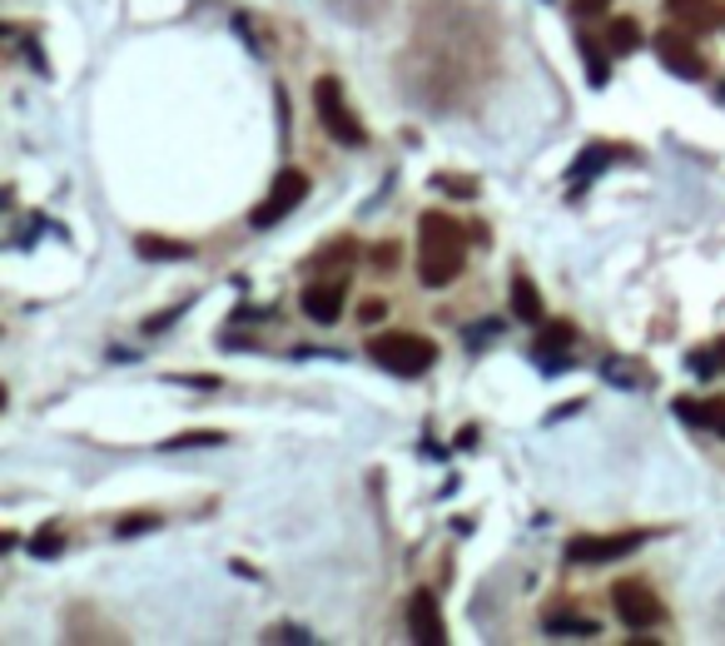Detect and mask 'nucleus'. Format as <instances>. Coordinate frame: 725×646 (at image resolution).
<instances>
[{"mask_svg":"<svg viewBox=\"0 0 725 646\" xmlns=\"http://www.w3.org/2000/svg\"><path fill=\"white\" fill-rule=\"evenodd\" d=\"M467 264V229L452 214L427 209L417 219V278L427 288H447Z\"/></svg>","mask_w":725,"mask_h":646,"instance_id":"nucleus-1","label":"nucleus"},{"mask_svg":"<svg viewBox=\"0 0 725 646\" xmlns=\"http://www.w3.org/2000/svg\"><path fill=\"white\" fill-rule=\"evenodd\" d=\"M367 353H373L377 368H387L397 378H423L437 363V343H427L423 333H377L367 343Z\"/></svg>","mask_w":725,"mask_h":646,"instance_id":"nucleus-2","label":"nucleus"},{"mask_svg":"<svg viewBox=\"0 0 725 646\" xmlns=\"http://www.w3.org/2000/svg\"><path fill=\"white\" fill-rule=\"evenodd\" d=\"M313 105H318V125H323L328 135L338 139V145H348V149H363V145H367V129L358 125V115L348 109L343 85H338L333 75H323V80L313 85Z\"/></svg>","mask_w":725,"mask_h":646,"instance_id":"nucleus-3","label":"nucleus"},{"mask_svg":"<svg viewBox=\"0 0 725 646\" xmlns=\"http://www.w3.org/2000/svg\"><path fill=\"white\" fill-rule=\"evenodd\" d=\"M611 612L621 616L631 632H651V626H661L665 622V602L655 596V586H646V582H616L611 586Z\"/></svg>","mask_w":725,"mask_h":646,"instance_id":"nucleus-4","label":"nucleus"},{"mask_svg":"<svg viewBox=\"0 0 725 646\" xmlns=\"http://www.w3.org/2000/svg\"><path fill=\"white\" fill-rule=\"evenodd\" d=\"M303 199H308V174H303V169H284V174L274 179V189H268V199L254 209V214H248V224H254V229H274L278 219H288L298 204H303Z\"/></svg>","mask_w":725,"mask_h":646,"instance_id":"nucleus-5","label":"nucleus"},{"mask_svg":"<svg viewBox=\"0 0 725 646\" xmlns=\"http://www.w3.org/2000/svg\"><path fill=\"white\" fill-rule=\"evenodd\" d=\"M655 55H661V65L671 70V75L705 80V60H701V50L691 45V30H681V25L661 30V35H655Z\"/></svg>","mask_w":725,"mask_h":646,"instance_id":"nucleus-6","label":"nucleus"},{"mask_svg":"<svg viewBox=\"0 0 725 646\" xmlns=\"http://www.w3.org/2000/svg\"><path fill=\"white\" fill-rule=\"evenodd\" d=\"M646 542V532H611V537H572L566 557L572 562H616V557H631Z\"/></svg>","mask_w":725,"mask_h":646,"instance_id":"nucleus-7","label":"nucleus"},{"mask_svg":"<svg viewBox=\"0 0 725 646\" xmlns=\"http://www.w3.org/2000/svg\"><path fill=\"white\" fill-rule=\"evenodd\" d=\"M407 632H413L417 646H437L447 642V626H443V606H437L433 592H413L407 596Z\"/></svg>","mask_w":725,"mask_h":646,"instance_id":"nucleus-8","label":"nucleus"},{"mask_svg":"<svg viewBox=\"0 0 725 646\" xmlns=\"http://www.w3.org/2000/svg\"><path fill=\"white\" fill-rule=\"evenodd\" d=\"M343 304H348V278H318V284L303 288V314L313 324H338L343 318Z\"/></svg>","mask_w":725,"mask_h":646,"instance_id":"nucleus-9","label":"nucleus"},{"mask_svg":"<svg viewBox=\"0 0 725 646\" xmlns=\"http://www.w3.org/2000/svg\"><path fill=\"white\" fill-rule=\"evenodd\" d=\"M665 15H671V25L691 30V35H705V30H715L725 20L721 0H665Z\"/></svg>","mask_w":725,"mask_h":646,"instance_id":"nucleus-10","label":"nucleus"},{"mask_svg":"<svg viewBox=\"0 0 725 646\" xmlns=\"http://www.w3.org/2000/svg\"><path fill=\"white\" fill-rule=\"evenodd\" d=\"M671 413L681 417V423L701 427V433L725 437V398H675Z\"/></svg>","mask_w":725,"mask_h":646,"instance_id":"nucleus-11","label":"nucleus"},{"mask_svg":"<svg viewBox=\"0 0 725 646\" xmlns=\"http://www.w3.org/2000/svg\"><path fill=\"white\" fill-rule=\"evenodd\" d=\"M135 254L139 258H149V264H154V258H194V244H184V239H164V234H139L135 239Z\"/></svg>","mask_w":725,"mask_h":646,"instance_id":"nucleus-12","label":"nucleus"},{"mask_svg":"<svg viewBox=\"0 0 725 646\" xmlns=\"http://www.w3.org/2000/svg\"><path fill=\"white\" fill-rule=\"evenodd\" d=\"M512 314L522 324H542V294H536V284L526 274H512Z\"/></svg>","mask_w":725,"mask_h":646,"instance_id":"nucleus-13","label":"nucleus"},{"mask_svg":"<svg viewBox=\"0 0 725 646\" xmlns=\"http://www.w3.org/2000/svg\"><path fill=\"white\" fill-rule=\"evenodd\" d=\"M611 159H616V149H611V145H591V149H582V159H576V165H572V174H566V184H572V189H586V179H591V174H601V169L611 165Z\"/></svg>","mask_w":725,"mask_h":646,"instance_id":"nucleus-14","label":"nucleus"},{"mask_svg":"<svg viewBox=\"0 0 725 646\" xmlns=\"http://www.w3.org/2000/svg\"><path fill=\"white\" fill-rule=\"evenodd\" d=\"M343 258H358V244H353V239H333V244H328V248H318V254L308 258V268H313L318 278H328V274H333V268H348Z\"/></svg>","mask_w":725,"mask_h":646,"instance_id":"nucleus-15","label":"nucleus"},{"mask_svg":"<svg viewBox=\"0 0 725 646\" xmlns=\"http://www.w3.org/2000/svg\"><path fill=\"white\" fill-rule=\"evenodd\" d=\"M606 50L611 55H631V50H641V25L626 15H616L611 25H606Z\"/></svg>","mask_w":725,"mask_h":646,"instance_id":"nucleus-16","label":"nucleus"},{"mask_svg":"<svg viewBox=\"0 0 725 646\" xmlns=\"http://www.w3.org/2000/svg\"><path fill=\"white\" fill-rule=\"evenodd\" d=\"M601 373L611 378L616 388H646V378H651L641 363H626V358H606V368H601Z\"/></svg>","mask_w":725,"mask_h":646,"instance_id":"nucleus-17","label":"nucleus"},{"mask_svg":"<svg viewBox=\"0 0 725 646\" xmlns=\"http://www.w3.org/2000/svg\"><path fill=\"white\" fill-rule=\"evenodd\" d=\"M546 636H596V622H586V616H546Z\"/></svg>","mask_w":725,"mask_h":646,"instance_id":"nucleus-18","label":"nucleus"},{"mask_svg":"<svg viewBox=\"0 0 725 646\" xmlns=\"http://www.w3.org/2000/svg\"><path fill=\"white\" fill-rule=\"evenodd\" d=\"M154 527H159V512H129V517H119V522H115V537L125 542V537L154 532Z\"/></svg>","mask_w":725,"mask_h":646,"instance_id":"nucleus-19","label":"nucleus"},{"mask_svg":"<svg viewBox=\"0 0 725 646\" xmlns=\"http://www.w3.org/2000/svg\"><path fill=\"white\" fill-rule=\"evenodd\" d=\"M224 443V433H179L164 443V453H174V447H218Z\"/></svg>","mask_w":725,"mask_h":646,"instance_id":"nucleus-20","label":"nucleus"},{"mask_svg":"<svg viewBox=\"0 0 725 646\" xmlns=\"http://www.w3.org/2000/svg\"><path fill=\"white\" fill-rule=\"evenodd\" d=\"M433 184H443L447 194H462V199H472L477 189H482V184H477V179H467V174H437Z\"/></svg>","mask_w":725,"mask_h":646,"instance_id":"nucleus-21","label":"nucleus"},{"mask_svg":"<svg viewBox=\"0 0 725 646\" xmlns=\"http://www.w3.org/2000/svg\"><path fill=\"white\" fill-rule=\"evenodd\" d=\"M572 338H576L572 324H556V328H542V343H536V348H542V353H552V348H566Z\"/></svg>","mask_w":725,"mask_h":646,"instance_id":"nucleus-22","label":"nucleus"},{"mask_svg":"<svg viewBox=\"0 0 725 646\" xmlns=\"http://www.w3.org/2000/svg\"><path fill=\"white\" fill-rule=\"evenodd\" d=\"M373 268L377 274H393L397 268V244H373Z\"/></svg>","mask_w":725,"mask_h":646,"instance_id":"nucleus-23","label":"nucleus"},{"mask_svg":"<svg viewBox=\"0 0 725 646\" xmlns=\"http://www.w3.org/2000/svg\"><path fill=\"white\" fill-rule=\"evenodd\" d=\"M30 552H35V557H55V552H60V532H35Z\"/></svg>","mask_w":725,"mask_h":646,"instance_id":"nucleus-24","label":"nucleus"},{"mask_svg":"<svg viewBox=\"0 0 725 646\" xmlns=\"http://www.w3.org/2000/svg\"><path fill=\"white\" fill-rule=\"evenodd\" d=\"M268 642H313V636H308L303 626H274V632H268Z\"/></svg>","mask_w":725,"mask_h":646,"instance_id":"nucleus-25","label":"nucleus"},{"mask_svg":"<svg viewBox=\"0 0 725 646\" xmlns=\"http://www.w3.org/2000/svg\"><path fill=\"white\" fill-rule=\"evenodd\" d=\"M606 6H611V0H572V10H576V15H601Z\"/></svg>","mask_w":725,"mask_h":646,"instance_id":"nucleus-26","label":"nucleus"},{"mask_svg":"<svg viewBox=\"0 0 725 646\" xmlns=\"http://www.w3.org/2000/svg\"><path fill=\"white\" fill-rule=\"evenodd\" d=\"M387 314V304H383V298H367V304H363V318H367V324H377V318H383Z\"/></svg>","mask_w":725,"mask_h":646,"instance_id":"nucleus-27","label":"nucleus"},{"mask_svg":"<svg viewBox=\"0 0 725 646\" xmlns=\"http://www.w3.org/2000/svg\"><path fill=\"white\" fill-rule=\"evenodd\" d=\"M715 368H725V338L715 343Z\"/></svg>","mask_w":725,"mask_h":646,"instance_id":"nucleus-28","label":"nucleus"},{"mask_svg":"<svg viewBox=\"0 0 725 646\" xmlns=\"http://www.w3.org/2000/svg\"><path fill=\"white\" fill-rule=\"evenodd\" d=\"M715 95H721V99H725V85H715Z\"/></svg>","mask_w":725,"mask_h":646,"instance_id":"nucleus-29","label":"nucleus"}]
</instances>
